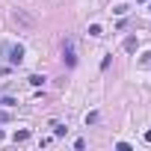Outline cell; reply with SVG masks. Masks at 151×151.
I'll use <instances>...</instances> for the list:
<instances>
[{
    "label": "cell",
    "instance_id": "10",
    "mask_svg": "<svg viewBox=\"0 0 151 151\" xmlns=\"http://www.w3.org/2000/svg\"><path fill=\"white\" fill-rule=\"evenodd\" d=\"M142 65H151V53H142V59H139Z\"/></svg>",
    "mask_w": 151,
    "mask_h": 151
},
{
    "label": "cell",
    "instance_id": "9",
    "mask_svg": "<svg viewBox=\"0 0 151 151\" xmlns=\"http://www.w3.org/2000/svg\"><path fill=\"white\" fill-rule=\"evenodd\" d=\"M98 122V113H86V124H95Z\"/></svg>",
    "mask_w": 151,
    "mask_h": 151
},
{
    "label": "cell",
    "instance_id": "4",
    "mask_svg": "<svg viewBox=\"0 0 151 151\" xmlns=\"http://www.w3.org/2000/svg\"><path fill=\"white\" fill-rule=\"evenodd\" d=\"M12 139H15V142H27V139H30V130H15Z\"/></svg>",
    "mask_w": 151,
    "mask_h": 151
},
{
    "label": "cell",
    "instance_id": "7",
    "mask_svg": "<svg viewBox=\"0 0 151 151\" xmlns=\"http://www.w3.org/2000/svg\"><path fill=\"white\" fill-rule=\"evenodd\" d=\"M0 122H12V113L9 110H0Z\"/></svg>",
    "mask_w": 151,
    "mask_h": 151
},
{
    "label": "cell",
    "instance_id": "12",
    "mask_svg": "<svg viewBox=\"0 0 151 151\" xmlns=\"http://www.w3.org/2000/svg\"><path fill=\"white\" fill-rule=\"evenodd\" d=\"M148 12H151V6H148Z\"/></svg>",
    "mask_w": 151,
    "mask_h": 151
},
{
    "label": "cell",
    "instance_id": "5",
    "mask_svg": "<svg viewBox=\"0 0 151 151\" xmlns=\"http://www.w3.org/2000/svg\"><path fill=\"white\" fill-rule=\"evenodd\" d=\"M89 36H104V27H101V24H92V27H89Z\"/></svg>",
    "mask_w": 151,
    "mask_h": 151
},
{
    "label": "cell",
    "instance_id": "2",
    "mask_svg": "<svg viewBox=\"0 0 151 151\" xmlns=\"http://www.w3.org/2000/svg\"><path fill=\"white\" fill-rule=\"evenodd\" d=\"M9 59H12V65H21V59H24V47H21V45L9 47Z\"/></svg>",
    "mask_w": 151,
    "mask_h": 151
},
{
    "label": "cell",
    "instance_id": "3",
    "mask_svg": "<svg viewBox=\"0 0 151 151\" xmlns=\"http://www.w3.org/2000/svg\"><path fill=\"white\" fill-rule=\"evenodd\" d=\"M136 47H139V39H136V36H130V39H124V50H127V53H133Z\"/></svg>",
    "mask_w": 151,
    "mask_h": 151
},
{
    "label": "cell",
    "instance_id": "6",
    "mask_svg": "<svg viewBox=\"0 0 151 151\" xmlns=\"http://www.w3.org/2000/svg\"><path fill=\"white\" fill-rule=\"evenodd\" d=\"M42 83H45L42 74H33V77H30V86H42Z\"/></svg>",
    "mask_w": 151,
    "mask_h": 151
},
{
    "label": "cell",
    "instance_id": "11",
    "mask_svg": "<svg viewBox=\"0 0 151 151\" xmlns=\"http://www.w3.org/2000/svg\"><path fill=\"white\" fill-rule=\"evenodd\" d=\"M0 139H3V130H0Z\"/></svg>",
    "mask_w": 151,
    "mask_h": 151
},
{
    "label": "cell",
    "instance_id": "1",
    "mask_svg": "<svg viewBox=\"0 0 151 151\" xmlns=\"http://www.w3.org/2000/svg\"><path fill=\"white\" fill-rule=\"evenodd\" d=\"M62 59H65L68 68L77 65V47H74V39H65V45H62Z\"/></svg>",
    "mask_w": 151,
    "mask_h": 151
},
{
    "label": "cell",
    "instance_id": "8",
    "mask_svg": "<svg viewBox=\"0 0 151 151\" xmlns=\"http://www.w3.org/2000/svg\"><path fill=\"white\" fill-rule=\"evenodd\" d=\"M0 104H3V107H15L18 101H15V98H0Z\"/></svg>",
    "mask_w": 151,
    "mask_h": 151
}]
</instances>
